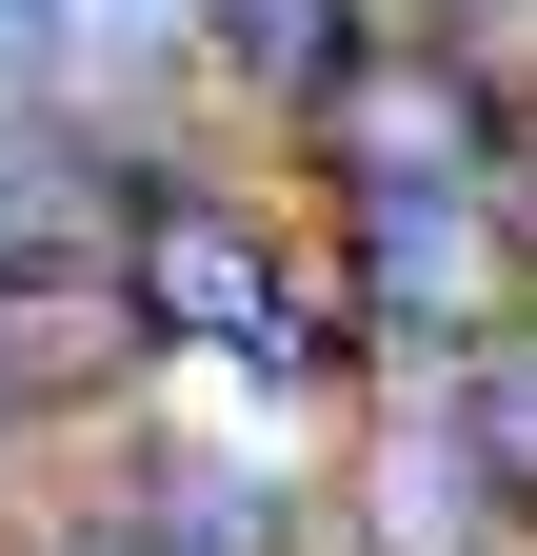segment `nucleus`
<instances>
[{
    "label": "nucleus",
    "instance_id": "obj_1",
    "mask_svg": "<svg viewBox=\"0 0 537 556\" xmlns=\"http://www.w3.org/2000/svg\"><path fill=\"white\" fill-rule=\"evenodd\" d=\"M120 318L199 338V358H239V378H339L359 358L339 299H299V258L259 239L239 199H140V219H120Z\"/></svg>",
    "mask_w": 537,
    "mask_h": 556
},
{
    "label": "nucleus",
    "instance_id": "obj_2",
    "mask_svg": "<svg viewBox=\"0 0 537 556\" xmlns=\"http://www.w3.org/2000/svg\"><path fill=\"white\" fill-rule=\"evenodd\" d=\"M299 119H319V160H339V199H498V80H478V40H359Z\"/></svg>",
    "mask_w": 537,
    "mask_h": 556
},
{
    "label": "nucleus",
    "instance_id": "obj_3",
    "mask_svg": "<svg viewBox=\"0 0 537 556\" xmlns=\"http://www.w3.org/2000/svg\"><path fill=\"white\" fill-rule=\"evenodd\" d=\"M359 299L398 338H498V199H359Z\"/></svg>",
    "mask_w": 537,
    "mask_h": 556
},
{
    "label": "nucleus",
    "instance_id": "obj_4",
    "mask_svg": "<svg viewBox=\"0 0 537 556\" xmlns=\"http://www.w3.org/2000/svg\"><path fill=\"white\" fill-rule=\"evenodd\" d=\"M120 219H100V160L60 119H0V299H40V278H80Z\"/></svg>",
    "mask_w": 537,
    "mask_h": 556
},
{
    "label": "nucleus",
    "instance_id": "obj_5",
    "mask_svg": "<svg viewBox=\"0 0 537 556\" xmlns=\"http://www.w3.org/2000/svg\"><path fill=\"white\" fill-rule=\"evenodd\" d=\"M478 517H498V477L458 457V417L419 397V417L378 438V477H359V536H378V556H478Z\"/></svg>",
    "mask_w": 537,
    "mask_h": 556
},
{
    "label": "nucleus",
    "instance_id": "obj_6",
    "mask_svg": "<svg viewBox=\"0 0 537 556\" xmlns=\"http://www.w3.org/2000/svg\"><path fill=\"white\" fill-rule=\"evenodd\" d=\"M120 556H279V497L220 457H160L140 497H120Z\"/></svg>",
    "mask_w": 537,
    "mask_h": 556
},
{
    "label": "nucleus",
    "instance_id": "obj_7",
    "mask_svg": "<svg viewBox=\"0 0 537 556\" xmlns=\"http://www.w3.org/2000/svg\"><path fill=\"white\" fill-rule=\"evenodd\" d=\"M438 417H458V457H478L498 497H537V338H458Z\"/></svg>",
    "mask_w": 537,
    "mask_h": 556
},
{
    "label": "nucleus",
    "instance_id": "obj_8",
    "mask_svg": "<svg viewBox=\"0 0 537 556\" xmlns=\"http://www.w3.org/2000/svg\"><path fill=\"white\" fill-rule=\"evenodd\" d=\"M220 60H239L259 100H319L359 60V0H220Z\"/></svg>",
    "mask_w": 537,
    "mask_h": 556
},
{
    "label": "nucleus",
    "instance_id": "obj_9",
    "mask_svg": "<svg viewBox=\"0 0 537 556\" xmlns=\"http://www.w3.org/2000/svg\"><path fill=\"white\" fill-rule=\"evenodd\" d=\"M498 179H517V199H537V100H498Z\"/></svg>",
    "mask_w": 537,
    "mask_h": 556
},
{
    "label": "nucleus",
    "instance_id": "obj_10",
    "mask_svg": "<svg viewBox=\"0 0 537 556\" xmlns=\"http://www.w3.org/2000/svg\"><path fill=\"white\" fill-rule=\"evenodd\" d=\"M0 457H21V378H0Z\"/></svg>",
    "mask_w": 537,
    "mask_h": 556
},
{
    "label": "nucleus",
    "instance_id": "obj_11",
    "mask_svg": "<svg viewBox=\"0 0 537 556\" xmlns=\"http://www.w3.org/2000/svg\"><path fill=\"white\" fill-rule=\"evenodd\" d=\"M80 556H120V536H80Z\"/></svg>",
    "mask_w": 537,
    "mask_h": 556
}]
</instances>
